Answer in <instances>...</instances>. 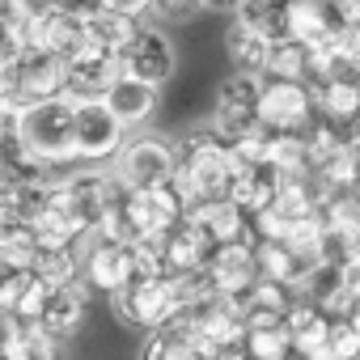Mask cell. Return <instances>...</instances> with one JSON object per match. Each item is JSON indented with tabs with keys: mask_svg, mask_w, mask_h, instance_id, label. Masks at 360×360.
Listing matches in <instances>:
<instances>
[{
	"mask_svg": "<svg viewBox=\"0 0 360 360\" xmlns=\"http://www.w3.org/2000/svg\"><path fill=\"white\" fill-rule=\"evenodd\" d=\"M77 140V98H47V102H26L22 110V144L47 165L77 161L72 153Z\"/></svg>",
	"mask_w": 360,
	"mask_h": 360,
	"instance_id": "6da1fadb",
	"label": "cell"
},
{
	"mask_svg": "<svg viewBox=\"0 0 360 360\" xmlns=\"http://www.w3.org/2000/svg\"><path fill=\"white\" fill-rule=\"evenodd\" d=\"M318 123V94L309 81L292 77H263V102H259V127L276 136H305Z\"/></svg>",
	"mask_w": 360,
	"mask_h": 360,
	"instance_id": "7a4b0ae2",
	"label": "cell"
},
{
	"mask_svg": "<svg viewBox=\"0 0 360 360\" xmlns=\"http://www.w3.org/2000/svg\"><path fill=\"white\" fill-rule=\"evenodd\" d=\"M115 309L123 314V322L144 326V330H161L165 322L183 314L178 292H174V276H136L123 292H115Z\"/></svg>",
	"mask_w": 360,
	"mask_h": 360,
	"instance_id": "3957f363",
	"label": "cell"
},
{
	"mask_svg": "<svg viewBox=\"0 0 360 360\" xmlns=\"http://www.w3.org/2000/svg\"><path fill=\"white\" fill-rule=\"evenodd\" d=\"M123 144H127V123L106 106V98L77 102V140H72L77 161H85V165L115 161Z\"/></svg>",
	"mask_w": 360,
	"mask_h": 360,
	"instance_id": "277c9868",
	"label": "cell"
},
{
	"mask_svg": "<svg viewBox=\"0 0 360 360\" xmlns=\"http://www.w3.org/2000/svg\"><path fill=\"white\" fill-rule=\"evenodd\" d=\"M174 161H178V148H169L157 136H136L119 148L110 169L127 191H140V187H157L165 178H174Z\"/></svg>",
	"mask_w": 360,
	"mask_h": 360,
	"instance_id": "5b68a950",
	"label": "cell"
},
{
	"mask_svg": "<svg viewBox=\"0 0 360 360\" xmlns=\"http://www.w3.org/2000/svg\"><path fill=\"white\" fill-rule=\"evenodd\" d=\"M259 102H263V77L233 72L221 85V94H217V119H212V127L225 140H238V136L255 131L259 127Z\"/></svg>",
	"mask_w": 360,
	"mask_h": 360,
	"instance_id": "8992f818",
	"label": "cell"
},
{
	"mask_svg": "<svg viewBox=\"0 0 360 360\" xmlns=\"http://www.w3.org/2000/svg\"><path fill=\"white\" fill-rule=\"evenodd\" d=\"M5 98H22V102L68 98V60L43 47H26V56H18V89Z\"/></svg>",
	"mask_w": 360,
	"mask_h": 360,
	"instance_id": "52a82bcc",
	"label": "cell"
},
{
	"mask_svg": "<svg viewBox=\"0 0 360 360\" xmlns=\"http://www.w3.org/2000/svg\"><path fill=\"white\" fill-rule=\"evenodd\" d=\"M119 60H123V72H127V77L148 81V85H165V81L174 77V64H178L169 34L157 30V26H140L136 39L119 51Z\"/></svg>",
	"mask_w": 360,
	"mask_h": 360,
	"instance_id": "ba28073f",
	"label": "cell"
},
{
	"mask_svg": "<svg viewBox=\"0 0 360 360\" xmlns=\"http://www.w3.org/2000/svg\"><path fill=\"white\" fill-rule=\"evenodd\" d=\"M140 271V259H136V246L127 242H115V238H102L94 233L89 250H85V280L102 292H123Z\"/></svg>",
	"mask_w": 360,
	"mask_h": 360,
	"instance_id": "9c48e42d",
	"label": "cell"
},
{
	"mask_svg": "<svg viewBox=\"0 0 360 360\" xmlns=\"http://www.w3.org/2000/svg\"><path fill=\"white\" fill-rule=\"evenodd\" d=\"M30 47H43V51H56V56L72 60L77 51L89 47V26H85V18L60 9L56 0H51V5H39V9H34V22H30Z\"/></svg>",
	"mask_w": 360,
	"mask_h": 360,
	"instance_id": "30bf717a",
	"label": "cell"
},
{
	"mask_svg": "<svg viewBox=\"0 0 360 360\" xmlns=\"http://www.w3.org/2000/svg\"><path fill=\"white\" fill-rule=\"evenodd\" d=\"M119 77H123L119 51H106V47L89 43L85 51H77V56L68 60V98H77V102L106 98Z\"/></svg>",
	"mask_w": 360,
	"mask_h": 360,
	"instance_id": "8fae6325",
	"label": "cell"
},
{
	"mask_svg": "<svg viewBox=\"0 0 360 360\" xmlns=\"http://www.w3.org/2000/svg\"><path fill=\"white\" fill-rule=\"evenodd\" d=\"M339 30H343V22L330 9V0H297L288 39H297V43H305L314 51H326V47H335Z\"/></svg>",
	"mask_w": 360,
	"mask_h": 360,
	"instance_id": "7c38bea8",
	"label": "cell"
},
{
	"mask_svg": "<svg viewBox=\"0 0 360 360\" xmlns=\"http://www.w3.org/2000/svg\"><path fill=\"white\" fill-rule=\"evenodd\" d=\"M60 339L47 335L39 322L5 314V360H60Z\"/></svg>",
	"mask_w": 360,
	"mask_h": 360,
	"instance_id": "4fadbf2b",
	"label": "cell"
},
{
	"mask_svg": "<svg viewBox=\"0 0 360 360\" xmlns=\"http://www.w3.org/2000/svg\"><path fill=\"white\" fill-rule=\"evenodd\" d=\"M271 39L267 34H259L255 26H246V22H229V30H225V51H229V60H233V68L238 72H250V77H263L267 72V64H271Z\"/></svg>",
	"mask_w": 360,
	"mask_h": 360,
	"instance_id": "5bb4252c",
	"label": "cell"
},
{
	"mask_svg": "<svg viewBox=\"0 0 360 360\" xmlns=\"http://www.w3.org/2000/svg\"><path fill=\"white\" fill-rule=\"evenodd\" d=\"M106 106L127 123V131L131 127H140V123H148L153 119V110H157V85H148V81H136V77H119L115 85H110V94H106Z\"/></svg>",
	"mask_w": 360,
	"mask_h": 360,
	"instance_id": "9a60e30c",
	"label": "cell"
},
{
	"mask_svg": "<svg viewBox=\"0 0 360 360\" xmlns=\"http://www.w3.org/2000/svg\"><path fill=\"white\" fill-rule=\"evenodd\" d=\"M81 318H85V292L77 284H64V288H51V297L39 314V326L56 339H68L81 326Z\"/></svg>",
	"mask_w": 360,
	"mask_h": 360,
	"instance_id": "2e32d148",
	"label": "cell"
},
{
	"mask_svg": "<svg viewBox=\"0 0 360 360\" xmlns=\"http://www.w3.org/2000/svg\"><path fill=\"white\" fill-rule=\"evenodd\" d=\"M242 352L255 356V360H288V356L297 352V339H292L288 318H263V322H250Z\"/></svg>",
	"mask_w": 360,
	"mask_h": 360,
	"instance_id": "e0dca14e",
	"label": "cell"
},
{
	"mask_svg": "<svg viewBox=\"0 0 360 360\" xmlns=\"http://www.w3.org/2000/svg\"><path fill=\"white\" fill-rule=\"evenodd\" d=\"M292 9H297V0H242L233 18L246 22V26H255L271 43H280L292 30Z\"/></svg>",
	"mask_w": 360,
	"mask_h": 360,
	"instance_id": "ac0fdd59",
	"label": "cell"
},
{
	"mask_svg": "<svg viewBox=\"0 0 360 360\" xmlns=\"http://www.w3.org/2000/svg\"><path fill=\"white\" fill-rule=\"evenodd\" d=\"M85 26H89V43H98V47H106V51H123L131 39H136V30H140V18H131V13H123V9H102V13H94V18H85Z\"/></svg>",
	"mask_w": 360,
	"mask_h": 360,
	"instance_id": "d6986e66",
	"label": "cell"
},
{
	"mask_svg": "<svg viewBox=\"0 0 360 360\" xmlns=\"http://www.w3.org/2000/svg\"><path fill=\"white\" fill-rule=\"evenodd\" d=\"M34 271H39L51 288H64V284H77V276L85 271V259H77L72 246H43Z\"/></svg>",
	"mask_w": 360,
	"mask_h": 360,
	"instance_id": "ffe728a7",
	"label": "cell"
},
{
	"mask_svg": "<svg viewBox=\"0 0 360 360\" xmlns=\"http://www.w3.org/2000/svg\"><path fill=\"white\" fill-rule=\"evenodd\" d=\"M208 9V0H153V13L161 22H191Z\"/></svg>",
	"mask_w": 360,
	"mask_h": 360,
	"instance_id": "44dd1931",
	"label": "cell"
},
{
	"mask_svg": "<svg viewBox=\"0 0 360 360\" xmlns=\"http://www.w3.org/2000/svg\"><path fill=\"white\" fill-rule=\"evenodd\" d=\"M60 9H68V13H77V18H94V13H102L110 0H56Z\"/></svg>",
	"mask_w": 360,
	"mask_h": 360,
	"instance_id": "7402d4cb",
	"label": "cell"
},
{
	"mask_svg": "<svg viewBox=\"0 0 360 360\" xmlns=\"http://www.w3.org/2000/svg\"><path fill=\"white\" fill-rule=\"evenodd\" d=\"M110 9H123L131 18H144V13H153V0H110Z\"/></svg>",
	"mask_w": 360,
	"mask_h": 360,
	"instance_id": "603a6c76",
	"label": "cell"
},
{
	"mask_svg": "<svg viewBox=\"0 0 360 360\" xmlns=\"http://www.w3.org/2000/svg\"><path fill=\"white\" fill-rule=\"evenodd\" d=\"M238 5L242 0H208V9H217V13H238Z\"/></svg>",
	"mask_w": 360,
	"mask_h": 360,
	"instance_id": "cb8c5ba5",
	"label": "cell"
},
{
	"mask_svg": "<svg viewBox=\"0 0 360 360\" xmlns=\"http://www.w3.org/2000/svg\"><path fill=\"white\" fill-rule=\"evenodd\" d=\"M343 318H347V322H352V330H356V335H360V301H352V305H347V314H343Z\"/></svg>",
	"mask_w": 360,
	"mask_h": 360,
	"instance_id": "d4e9b609",
	"label": "cell"
},
{
	"mask_svg": "<svg viewBox=\"0 0 360 360\" xmlns=\"http://www.w3.org/2000/svg\"><path fill=\"white\" fill-rule=\"evenodd\" d=\"M347 136H352V148H356V153H360V119H356V123H352V127H347Z\"/></svg>",
	"mask_w": 360,
	"mask_h": 360,
	"instance_id": "484cf974",
	"label": "cell"
},
{
	"mask_svg": "<svg viewBox=\"0 0 360 360\" xmlns=\"http://www.w3.org/2000/svg\"><path fill=\"white\" fill-rule=\"evenodd\" d=\"M221 360H255V356H246V352L238 356V352H233V356H221Z\"/></svg>",
	"mask_w": 360,
	"mask_h": 360,
	"instance_id": "4316f807",
	"label": "cell"
}]
</instances>
